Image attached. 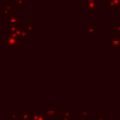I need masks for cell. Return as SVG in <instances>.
<instances>
[{
	"instance_id": "obj_1",
	"label": "cell",
	"mask_w": 120,
	"mask_h": 120,
	"mask_svg": "<svg viewBox=\"0 0 120 120\" xmlns=\"http://www.w3.org/2000/svg\"><path fill=\"white\" fill-rule=\"evenodd\" d=\"M107 7L108 8L120 7V0H107Z\"/></svg>"
},
{
	"instance_id": "obj_2",
	"label": "cell",
	"mask_w": 120,
	"mask_h": 120,
	"mask_svg": "<svg viewBox=\"0 0 120 120\" xmlns=\"http://www.w3.org/2000/svg\"><path fill=\"white\" fill-rule=\"evenodd\" d=\"M111 44L112 46H116V49H118V46L120 45V39L112 38V39H111Z\"/></svg>"
},
{
	"instance_id": "obj_3",
	"label": "cell",
	"mask_w": 120,
	"mask_h": 120,
	"mask_svg": "<svg viewBox=\"0 0 120 120\" xmlns=\"http://www.w3.org/2000/svg\"><path fill=\"white\" fill-rule=\"evenodd\" d=\"M96 29H97V26H93V25H90L89 26V33H90V37L92 36V33H95L96 32Z\"/></svg>"
},
{
	"instance_id": "obj_4",
	"label": "cell",
	"mask_w": 120,
	"mask_h": 120,
	"mask_svg": "<svg viewBox=\"0 0 120 120\" xmlns=\"http://www.w3.org/2000/svg\"><path fill=\"white\" fill-rule=\"evenodd\" d=\"M114 33H120V24L114 26Z\"/></svg>"
}]
</instances>
